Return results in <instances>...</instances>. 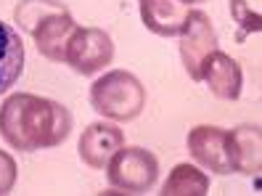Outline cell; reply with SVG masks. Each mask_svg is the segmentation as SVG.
Returning <instances> with one entry per match:
<instances>
[{"instance_id":"1","label":"cell","mask_w":262,"mask_h":196,"mask_svg":"<svg viewBox=\"0 0 262 196\" xmlns=\"http://www.w3.org/2000/svg\"><path fill=\"white\" fill-rule=\"evenodd\" d=\"M0 133L19 151H37L64 143L72 133V112L58 101L32 93L8 96L0 106Z\"/></svg>"},{"instance_id":"2","label":"cell","mask_w":262,"mask_h":196,"mask_svg":"<svg viewBox=\"0 0 262 196\" xmlns=\"http://www.w3.org/2000/svg\"><path fill=\"white\" fill-rule=\"evenodd\" d=\"M90 106L106 119L127 122V119H135L143 112L146 90L135 74L125 69H114L93 82V88H90Z\"/></svg>"},{"instance_id":"3","label":"cell","mask_w":262,"mask_h":196,"mask_svg":"<svg viewBox=\"0 0 262 196\" xmlns=\"http://www.w3.org/2000/svg\"><path fill=\"white\" fill-rule=\"evenodd\" d=\"M106 175H109V183L114 188L127 191V193H141L157 183L159 162L148 148H141V146L125 148L122 146L109 159V164H106Z\"/></svg>"},{"instance_id":"4","label":"cell","mask_w":262,"mask_h":196,"mask_svg":"<svg viewBox=\"0 0 262 196\" xmlns=\"http://www.w3.org/2000/svg\"><path fill=\"white\" fill-rule=\"evenodd\" d=\"M217 51V35L204 11H188L180 29V58L191 80H202V67Z\"/></svg>"},{"instance_id":"5","label":"cell","mask_w":262,"mask_h":196,"mask_svg":"<svg viewBox=\"0 0 262 196\" xmlns=\"http://www.w3.org/2000/svg\"><path fill=\"white\" fill-rule=\"evenodd\" d=\"M114 58V42L112 37L96 27H77L67 45L64 61L80 74H96Z\"/></svg>"},{"instance_id":"6","label":"cell","mask_w":262,"mask_h":196,"mask_svg":"<svg viewBox=\"0 0 262 196\" xmlns=\"http://www.w3.org/2000/svg\"><path fill=\"white\" fill-rule=\"evenodd\" d=\"M74 29H77V24L72 19V13L64 6H58L42 21H37L29 32H32L37 51L45 58H51V61H64L67 58V45L74 35Z\"/></svg>"},{"instance_id":"7","label":"cell","mask_w":262,"mask_h":196,"mask_svg":"<svg viewBox=\"0 0 262 196\" xmlns=\"http://www.w3.org/2000/svg\"><path fill=\"white\" fill-rule=\"evenodd\" d=\"M230 172L257 175L262 170V130L259 125H238L225 135Z\"/></svg>"},{"instance_id":"8","label":"cell","mask_w":262,"mask_h":196,"mask_svg":"<svg viewBox=\"0 0 262 196\" xmlns=\"http://www.w3.org/2000/svg\"><path fill=\"white\" fill-rule=\"evenodd\" d=\"M125 146V133L109 122H93L80 135V159L93 170H103L109 159Z\"/></svg>"},{"instance_id":"9","label":"cell","mask_w":262,"mask_h":196,"mask_svg":"<svg viewBox=\"0 0 262 196\" xmlns=\"http://www.w3.org/2000/svg\"><path fill=\"white\" fill-rule=\"evenodd\" d=\"M225 130L212 125H199L188 133V151L193 162L204 170H212L214 175H228V151H225Z\"/></svg>"},{"instance_id":"10","label":"cell","mask_w":262,"mask_h":196,"mask_svg":"<svg viewBox=\"0 0 262 196\" xmlns=\"http://www.w3.org/2000/svg\"><path fill=\"white\" fill-rule=\"evenodd\" d=\"M202 80L212 90V96H217L223 101H236L241 96V85H244L241 67H238V61H233L223 51H214L204 61Z\"/></svg>"},{"instance_id":"11","label":"cell","mask_w":262,"mask_h":196,"mask_svg":"<svg viewBox=\"0 0 262 196\" xmlns=\"http://www.w3.org/2000/svg\"><path fill=\"white\" fill-rule=\"evenodd\" d=\"M186 16L188 6H183L180 0H141V19L154 35L162 37L180 35Z\"/></svg>"},{"instance_id":"12","label":"cell","mask_w":262,"mask_h":196,"mask_svg":"<svg viewBox=\"0 0 262 196\" xmlns=\"http://www.w3.org/2000/svg\"><path fill=\"white\" fill-rule=\"evenodd\" d=\"M24 72V42L16 29L0 21V96L16 85Z\"/></svg>"},{"instance_id":"13","label":"cell","mask_w":262,"mask_h":196,"mask_svg":"<svg viewBox=\"0 0 262 196\" xmlns=\"http://www.w3.org/2000/svg\"><path fill=\"white\" fill-rule=\"evenodd\" d=\"M209 191V178L193 164H178L164 180V196H204Z\"/></svg>"},{"instance_id":"14","label":"cell","mask_w":262,"mask_h":196,"mask_svg":"<svg viewBox=\"0 0 262 196\" xmlns=\"http://www.w3.org/2000/svg\"><path fill=\"white\" fill-rule=\"evenodd\" d=\"M230 13H233V21L238 24V42H244L246 35L259 32L262 29L259 13L246 6V0H230Z\"/></svg>"},{"instance_id":"15","label":"cell","mask_w":262,"mask_h":196,"mask_svg":"<svg viewBox=\"0 0 262 196\" xmlns=\"http://www.w3.org/2000/svg\"><path fill=\"white\" fill-rule=\"evenodd\" d=\"M16 183V162L11 154L0 151V193H8Z\"/></svg>"},{"instance_id":"16","label":"cell","mask_w":262,"mask_h":196,"mask_svg":"<svg viewBox=\"0 0 262 196\" xmlns=\"http://www.w3.org/2000/svg\"><path fill=\"white\" fill-rule=\"evenodd\" d=\"M183 6H193V3H204V0H180Z\"/></svg>"}]
</instances>
